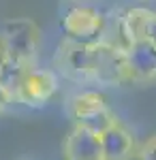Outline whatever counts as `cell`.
<instances>
[{
    "mask_svg": "<svg viewBox=\"0 0 156 160\" xmlns=\"http://www.w3.org/2000/svg\"><path fill=\"white\" fill-rule=\"evenodd\" d=\"M118 28H120L124 47L135 41H150L156 45V11H150L143 7L128 9L122 13Z\"/></svg>",
    "mask_w": 156,
    "mask_h": 160,
    "instance_id": "52a82bcc",
    "label": "cell"
},
{
    "mask_svg": "<svg viewBox=\"0 0 156 160\" xmlns=\"http://www.w3.org/2000/svg\"><path fill=\"white\" fill-rule=\"evenodd\" d=\"M135 158L137 160H156V137H150L141 148H137Z\"/></svg>",
    "mask_w": 156,
    "mask_h": 160,
    "instance_id": "8fae6325",
    "label": "cell"
},
{
    "mask_svg": "<svg viewBox=\"0 0 156 160\" xmlns=\"http://www.w3.org/2000/svg\"><path fill=\"white\" fill-rule=\"evenodd\" d=\"M143 2H156V0H143Z\"/></svg>",
    "mask_w": 156,
    "mask_h": 160,
    "instance_id": "5bb4252c",
    "label": "cell"
},
{
    "mask_svg": "<svg viewBox=\"0 0 156 160\" xmlns=\"http://www.w3.org/2000/svg\"><path fill=\"white\" fill-rule=\"evenodd\" d=\"M54 68L79 86H90V68H92V43H81L64 38L54 56Z\"/></svg>",
    "mask_w": 156,
    "mask_h": 160,
    "instance_id": "277c9868",
    "label": "cell"
},
{
    "mask_svg": "<svg viewBox=\"0 0 156 160\" xmlns=\"http://www.w3.org/2000/svg\"><path fill=\"white\" fill-rule=\"evenodd\" d=\"M0 41L11 60L24 64L28 68L34 66V58L41 45V30L30 17H13L0 28Z\"/></svg>",
    "mask_w": 156,
    "mask_h": 160,
    "instance_id": "6da1fadb",
    "label": "cell"
},
{
    "mask_svg": "<svg viewBox=\"0 0 156 160\" xmlns=\"http://www.w3.org/2000/svg\"><path fill=\"white\" fill-rule=\"evenodd\" d=\"M4 60H7V51H4V47H2V41H0V68H2Z\"/></svg>",
    "mask_w": 156,
    "mask_h": 160,
    "instance_id": "4fadbf2b",
    "label": "cell"
},
{
    "mask_svg": "<svg viewBox=\"0 0 156 160\" xmlns=\"http://www.w3.org/2000/svg\"><path fill=\"white\" fill-rule=\"evenodd\" d=\"M11 102H13V94L2 86V83H0V115L4 113V109H7Z\"/></svg>",
    "mask_w": 156,
    "mask_h": 160,
    "instance_id": "7c38bea8",
    "label": "cell"
},
{
    "mask_svg": "<svg viewBox=\"0 0 156 160\" xmlns=\"http://www.w3.org/2000/svg\"><path fill=\"white\" fill-rule=\"evenodd\" d=\"M131 81H156V45L150 41H135L124 47Z\"/></svg>",
    "mask_w": 156,
    "mask_h": 160,
    "instance_id": "ba28073f",
    "label": "cell"
},
{
    "mask_svg": "<svg viewBox=\"0 0 156 160\" xmlns=\"http://www.w3.org/2000/svg\"><path fill=\"white\" fill-rule=\"evenodd\" d=\"M62 28H64V34L73 41L96 43V41H103L107 19L103 17V13H98L92 7H73L64 13Z\"/></svg>",
    "mask_w": 156,
    "mask_h": 160,
    "instance_id": "8992f818",
    "label": "cell"
},
{
    "mask_svg": "<svg viewBox=\"0 0 156 160\" xmlns=\"http://www.w3.org/2000/svg\"><path fill=\"white\" fill-rule=\"evenodd\" d=\"M128 66L126 51L122 45H113L109 41L92 43V68H90V86L118 88L128 83Z\"/></svg>",
    "mask_w": 156,
    "mask_h": 160,
    "instance_id": "7a4b0ae2",
    "label": "cell"
},
{
    "mask_svg": "<svg viewBox=\"0 0 156 160\" xmlns=\"http://www.w3.org/2000/svg\"><path fill=\"white\" fill-rule=\"evenodd\" d=\"M101 145H103V160H131L137 154L135 137L120 122L101 132Z\"/></svg>",
    "mask_w": 156,
    "mask_h": 160,
    "instance_id": "30bf717a",
    "label": "cell"
},
{
    "mask_svg": "<svg viewBox=\"0 0 156 160\" xmlns=\"http://www.w3.org/2000/svg\"><path fill=\"white\" fill-rule=\"evenodd\" d=\"M62 156L64 160H103L101 135L75 124L73 130L64 137Z\"/></svg>",
    "mask_w": 156,
    "mask_h": 160,
    "instance_id": "9c48e42d",
    "label": "cell"
},
{
    "mask_svg": "<svg viewBox=\"0 0 156 160\" xmlns=\"http://www.w3.org/2000/svg\"><path fill=\"white\" fill-rule=\"evenodd\" d=\"M69 115L77 126H84L96 135L105 132L116 122H120L116 113L109 109L103 94H98L96 90H84L75 94L69 100Z\"/></svg>",
    "mask_w": 156,
    "mask_h": 160,
    "instance_id": "3957f363",
    "label": "cell"
},
{
    "mask_svg": "<svg viewBox=\"0 0 156 160\" xmlns=\"http://www.w3.org/2000/svg\"><path fill=\"white\" fill-rule=\"evenodd\" d=\"M58 92V77L49 68H30L19 81V86L13 94L15 102H22L26 107L41 109L45 107L54 94Z\"/></svg>",
    "mask_w": 156,
    "mask_h": 160,
    "instance_id": "5b68a950",
    "label": "cell"
}]
</instances>
